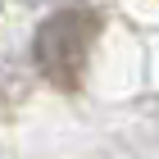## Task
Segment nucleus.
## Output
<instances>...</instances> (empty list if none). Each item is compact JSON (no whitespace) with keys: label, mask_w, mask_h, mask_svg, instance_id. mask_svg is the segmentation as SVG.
<instances>
[{"label":"nucleus","mask_w":159,"mask_h":159,"mask_svg":"<svg viewBox=\"0 0 159 159\" xmlns=\"http://www.w3.org/2000/svg\"><path fill=\"white\" fill-rule=\"evenodd\" d=\"M96 32H100V18L91 9L50 14L32 37V59H37L41 77L50 86H59V91H77L82 73H86V55L96 46Z\"/></svg>","instance_id":"f257e3e1"}]
</instances>
